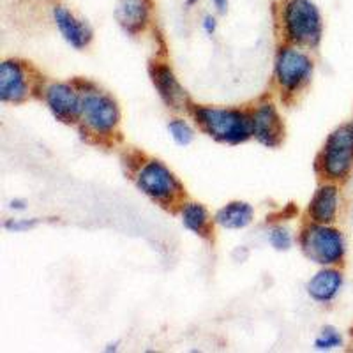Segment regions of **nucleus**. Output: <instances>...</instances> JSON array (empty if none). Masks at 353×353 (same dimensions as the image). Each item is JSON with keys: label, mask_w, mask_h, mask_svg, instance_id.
Instances as JSON below:
<instances>
[{"label": "nucleus", "mask_w": 353, "mask_h": 353, "mask_svg": "<svg viewBox=\"0 0 353 353\" xmlns=\"http://www.w3.org/2000/svg\"><path fill=\"white\" fill-rule=\"evenodd\" d=\"M270 244L274 245L279 251H285L292 244V239H290V233L285 228H274L270 232Z\"/></svg>", "instance_id": "aec40b11"}, {"label": "nucleus", "mask_w": 353, "mask_h": 353, "mask_svg": "<svg viewBox=\"0 0 353 353\" xmlns=\"http://www.w3.org/2000/svg\"><path fill=\"white\" fill-rule=\"evenodd\" d=\"M343 339L341 336L336 332L334 329H325L323 332H321V336L316 339V348L318 350H332V348H337V346H341Z\"/></svg>", "instance_id": "6ab92c4d"}, {"label": "nucleus", "mask_w": 353, "mask_h": 353, "mask_svg": "<svg viewBox=\"0 0 353 353\" xmlns=\"http://www.w3.org/2000/svg\"><path fill=\"white\" fill-rule=\"evenodd\" d=\"M194 115L201 128L219 141L241 143L253 134V119L235 110L198 108Z\"/></svg>", "instance_id": "f257e3e1"}, {"label": "nucleus", "mask_w": 353, "mask_h": 353, "mask_svg": "<svg viewBox=\"0 0 353 353\" xmlns=\"http://www.w3.org/2000/svg\"><path fill=\"white\" fill-rule=\"evenodd\" d=\"M137 184L147 196L157 201L172 200L181 189L173 173L159 161H150L141 168Z\"/></svg>", "instance_id": "39448f33"}, {"label": "nucleus", "mask_w": 353, "mask_h": 353, "mask_svg": "<svg viewBox=\"0 0 353 353\" xmlns=\"http://www.w3.org/2000/svg\"><path fill=\"white\" fill-rule=\"evenodd\" d=\"M80 117L97 132H110L119 122V108L108 96L87 92L81 97Z\"/></svg>", "instance_id": "423d86ee"}, {"label": "nucleus", "mask_w": 353, "mask_h": 353, "mask_svg": "<svg viewBox=\"0 0 353 353\" xmlns=\"http://www.w3.org/2000/svg\"><path fill=\"white\" fill-rule=\"evenodd\" d=\"M214 4H216V8L223 12L226 9V6H228V0H214Z\"/></svg>", "instance_id": "4be33fe9"}, {"label": "nucleus", "mask_w": 353, "mask_h": 353, "mask_svg": "<svg viewBox=\"0 0 353 353\" xmlns=\"http://www.w3.org/2000/svg\"><path fill=\"white\" fill-rule=\"evenodd\" d=\"M302 249L309 260L320 265H332L345 254V241L337 230L327 226H309L302 235Z\"/></svg>", "instance_id": "7ed1b4c3"}, {"label": "nucleus", "mask_w": 353, "mask_h": 353, "mask_svg": "<svg viewBox=\"0 0 353 353\" xmlns=\"http://www.w3.org/2000/svg\"><path fill=\"white\" fill-rule=\"evenodd\" d=\"M170 132H172L173 140L179 145H189L193 141V131L182 121L170 122Z\"/></svg>", "instance_id": "a211bd4d"}, {"label": "nucleus", "mask_w": 353, "mask_h": 353, "mask_svg": "<svg viewBox=\"0 0 353 353\" xmlns=\"http://www.w3.org/2000/svg\"><path fill=\"white\" fill-rule=\"evenodd\" d=\"M276 72L279 83L288 90H293L302 81L307 80L309 72H311V61L305 53L299 52V50L285 48L277 57Z\"/></svg>", "instance_id": "0eeeda50"}, {"label": "nucleus", "mask_w": 353, "mask_h": 353, "mask_svg": "<svg viewBox=\"0 0 353 353\" xmlns=\"http://www.w3.org/2000/svg\"><path fill=\"white\" fill-rule=\"evenodd\" d=\"M343 285V276L336 270H321L309 281V295L318 302H329L337 295Z\"/></svg>", "instance_id": "2eb2a0df"}, {"label": "nucleus", "mask_w": 353, "mask_h": 353, "mask_svg": "<svg viewBox=\"0 0 353 353\" xmlns=\"http://www.w3.org/2000/svg\"><path fill=\"white\" fill-rule=\"evenodd\" d=\"M182 219H184L185 228L198 233L201 237H205L209 233V216H207V210L200 203L185 205L184 210H182Z\"/></svg>", "instance_id": "f3484780"}, {"label": "nucleus", "mask_w": 353, "mask_h": 353, "mask_svg": "<svg viewBox=\"0 0 353 353\" xmlns=\"http://www.w3.org/2000/svg\"><path fill=\"white\" fill-rule=\"evenodd\" d=\"M46 101H48L50 110L59 121L72 122L80 115L81 97H78V94L69 85H52L46 92Z\"/></svg>", "instance_id": "1a4fd4ad"}, {"label": "nucleus", "mask_w": 353, "mask_h": 353, "mask_svg": "<svg viewBox=\"0 0 353 353\" xmlns=\"http://www.w3.org/2000/svg\"><path fill=\"white\" fill-rule=\"evenodd\" d=\"M285 128L272 105H261L253 115V134L265 147H277L283 140Z\"/></svg>", "instance_id": "6e6552de"}, {"label": "nucleus", "mask_w": 353, "mask_h": 353, "mask_svg": "<svg viewBox=\"0 0 353 353\" xmlns=\"http://www.w3.org/2000/svg\"><path fill=\"white\" fill-rule=\"evenodd\" d=\"M203 27H205V30H207V32L212 34L214 30H216V20H214L212 17H205Z\"/></svg>", "instance_id": "412c9836"}, {"label": "nucleus", "mask_w": 353, "mask_h": 353, "mask_svg": "<svg viewBox=\"0 0 353 353\" xmlns=\"http://www.w3.org/2000/svg\"><path fill=\"white\" fill-rule=\"evenodd\" d=\"M53 18H55L57 27H59L61 34L64 36V39L71 46L80 50L85 48L90 43V39H92V30H90V27L85 21L78 20L64 6H55V9H53Z\"/></svg>", "instance_id": "9d476101"}, {"label": "nucleus", "mask_w": 353, "mask_h": 353, "mask_svg": "<svg viewBox=\"0 0 353 353\" xmlns=\"http://www.w3.org/2000/svg\"><path fill=\"white\" fill-rule=\"evenodd\" d=\"M286 34L293 43L316 46L321 39V17L311 0H288L285 6Z\"/></svg>", "instance_id": "f03ea898"}, {"label": "nucleus", "mask_w": 353, "mask_h": 353, "mask_svg": "<svg viewBox=\"0 0 353 353\" xmlns=\"http://www.w3.org/2000/svg\"><path fill=\"white\" fill-rule=\"evenodd\" d=\"M152 80L157 88V92H159V96L163 97L166 105L175 110L185 108L188 96H185L184 88L179 85L176 78L173 77V72L168 68H165V65H156L152 69Z\"/></svg>", "instance_id": "f8f14e48"}, {"label": "nucleus", "mask_w": 353, "mask_h": 353, "mask_svg": "<svg viewBox=\"0 0 353 353\" xmlns=\"http://www.w3.org/2000/svg\"><path fill=\"white\" fill-rule=\"evenodd\" d=\"M251 219H253V209L242 201H233V203L226 205L225 209H221L216 216L217 223L228 230L244 228L251 223Z\"/></svg>", "instance_id": "dca6fc26"}, {"label": "nucleus", "mask_w": 353, "mask_h": 353, "mask_svg": "<svg viewBox=\"0 0 353 353\" xmlns=\"http://www.w3.org/2000/svg\"><path fill=\"white\" fill-rule=\"evenodd\" d=\"M352 336H353V329H352Z\"/></svg>", "instance_id": "5701e85b"}, {"label": "nucleus", "mask_w": 353, "mask_h": 353, "mask_svg": "<svg viewBox=\"0 0 353 353\" xmlns=\"http://www.w3.org/2000/svg\"><path fill=\"white\" fill-rule=\"evenodd\" d=\"M27 96L23 69L18 62L8 61L0 65V99L18 103Z\"/></svg>", "instance_id": "ddd939ff"}, {"label": "nucleus", "mask_w": 353, "mask_h": 353, "mask_svg": "<svg viewBox=\"0 0 353 353\" xmlns=\"http://www.w3.org/2000/svg\"><path fill=\"white\" fill-rule=\"evenodd\" d=\"M353 166V128L343 125L329 137L323 150V170L330 179H343Z\"/></svg>", "instance_id": "20e7f679"}, {"label": "nucleus", "mask_w": 353, "mask_h": 353, "mask_svg": "<svg viewBox=\"0 0 353 353\" xmlns=\"http://www.w3.org/2000/svg\"><path fill=\"white\" fill-rule=\"evenodd\" d=\"M115 17L125 32L138 34L149 21L150 0H119Z\"/></svg>", "instance_id": "9b49d317"}, {"label": "nucleus", "mask_w": 353, "mask_h": 353, "mask_svg": "<svg viewBox=\"0 0 353 353\" xmlns=\"http://www.w3.org/2000/svg\"><path fill=\"white\" fill-rule=\"evenodd\" d=\"M337 212V189L334 185H323L316 191L309 205V214L316 223L327 225L336 219Z\"/></svg>", "instance_id": "4468645a"}]
</instances>
